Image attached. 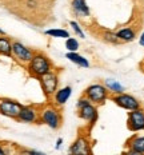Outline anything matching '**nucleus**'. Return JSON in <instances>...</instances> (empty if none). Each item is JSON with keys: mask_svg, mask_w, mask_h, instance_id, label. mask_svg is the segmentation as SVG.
Here are the masks:
<instances>
[{"mask_svg": "<svg viewBox=\"0 0 144 155\" xmlns=\"http://www.w3.org/2000/svg\"><path fill=\"white\" fill-rule=\"evenodd\" d=\"M69 27L72 28V31L75 32V35H76L78 38L85 39V34H84V31H83L82 25H80L76 20H71V21H69Z\"/></svg>", "mask_w": 144, "mask_h": 155, "instance_id": "nucleus-22", "label": "nucleus"}, {"mask_svg": "<svg viewBox=\"0 0 144 155\" xmlns=\"http://www.w3.org/2000/svg\"><path fill=\"white\" fill-rule=\"evenodd\" d=\"M66 58L69 60V62L75 63L76 66L82 67V68H88V67H89V60L85 56L80 55L79 52H67Z\"/></svg>", "mask_w": 144, "mask_h": 155, "instance_id": "nucleus-17", "label": "nucleus"}, {"mask_svg": "<svg viewBox=\"0 0 144 155\" xmlns=\"http://www.w3.org/2000/svg\"><path fill=\"white\" fill-rule=\"evenodd\" d=\"M110 99L116 106H119L123 110H127V111H133V110H137L142 107V103L139 102V99H136L133 95L127 94V92L119 94V95H112L110 96Z\"/></svg>", "mask_w": 144, "mask_h": 155, "instance_id": "nucleus-5", "label": "nucleus"}, {"mask_svg": "<svg viewBox=\"0 0 144 155\" xmlns=\"http://www.w3.org/2000/svg\"><path fill=\"white\" fill-rule=\"evenodd\" d=\"M39 115L40 112L34 106H23L18 116V120L23 122V123H35L39 120Z\"/></svg>", "mask_w": 144, "mask_h": 155, "instance_id": "nucleus-11", "label": "nucleus"}, {"mask_svg": "<svg viewBox=\"0 0 144 155\" xmlns=\"http://www.w3.org/2000/svg\"><path fill=\"white\" fill-rule=\"evenodd\" d=\"M39 80H40L41 90H43L47 96H53V94L59 90V74L56 71L52 70L47 75L41 76Z\"/></svg>", "mask_w": 144, "mask_h": 155, "instance_id": "nucleus-6", "label": "nucleus"}, {"mask_svg": "<svg viewBox=\"0 0 144 155\" xmlns=\"http://www.w3.org/2000/svg\"><path fill=\"white\" fill-rule=\"evenodd\" d=\"M71 8L78 18H88L91 15L89 7L87 4V0H72Z\"/></svg>", "mask_w": 144, "mask_h": 155, "instance_id": "nucleus-13", "label": "nucleus"}, {"mask_svg": "<svg viewBox=\"0 0 144 155\" xmlns=\"http://www.w3.org/2000/svg\"><path fill=\"white\" fill-rule=\"evenodd\" d=\"M21 107H23V104L14 101V99H8V98L0 99V114L7 116V118L18 119Z\"/></svg>", "mask_w": 144, "mask_h": 155, "instance_id": "nucleus-8", "label": "nucleus"}, {"mask_svg": "<svg viewBox=\"0 0 144 155\" xmlns=\"http://www.w3.org/2000/svg\"><path fill=\"white\" fill-rule=\"evenodd\" d=\"M83 95H84L92 104L98 106V107L104 104L111 96L103 83H92V84H89L87 88L83 91Z\"/></svg>", "mask_w": 144, "mask_h": 155, "instance_id": "nucleus-2", "label": "nucleus"}, {"mask_svg": "<svg viewBox=\"0 0 144 155\" xmlns=\"http://www.w3.org/2000/svg\"><path fill=\"white\" fill-rule=\"evenodd\" d=\"M126 148L135 150L140 154H144V135H132L126 142Z\"/></svg>", "mask_w": 144, "mask_h": 155, "instance_id": "nucleus-14", "label": "nucleus"}, {"mask_svg": "<svg viewBox=\"0 0 144 155\" xmlns=\"http://www.w3.org/2000/svg\"><path fill=\"white\" fill-rule=\"evenodd\" d=\"M66 48L68 52H78L79 48H80V43L78 39L71 38L69 36L68 39H66Z\"/></svg>", "mask_w": 144, "mask_h": 155, "instance_id": "nucleus-21", "label": "nucleus"}, {"mask_svg": "<svg viewBox=\"0 0 144 155\" xmlns=\"http://www.w3.org/2000/svg\"><path fill=\"white\" fill-rule=\"evenodd\" d=\"M39 120L46 126H48L51 130H59V128L62 127L63 116H62V112L59 111V108H57L56 106L48 104L40 111Z\"/></svg>", "mask_w": 144, "mask_h": 155, "instance_id": "nucleus-3", "label": "nucleus"}, {"mask_svg": "<svg viewBox=\"0 0 144 155\" xmlns=\"http://www.w3.org/2000/svg\"><path fill=\"white\" fill-rule=\"evenodd\" d=\"M101 39L105 41V43H110V44H119V39L116 36V32L111 31V30H105L101 35Z\"/></svg>", "mask_w": 144, "mask_h": 155, "instance_id": "nucleus-20", "label": "nucleus"}, {"mask_svg": "<svg viewBox=\"0 0 144 155\" xmlns=\"http://www.w3.org/2000/svg\"><path fill=\"white\" fill-rule=\"evenodd\" d=\"M103 84L105 86V88L108 90V92H110V95H119V94H123L126 91V88H124V86L119 83L116 79H112V78H108V79L104 80Z\"/></svg>", "mask_w": 144, "mask_h": 155, "instance_id": "nucleus-16", "label": "nucleus"}, {"mask_svg": "<svg viewBox=\"0 0 144 155\" xmlns=\"http://www.w3.org/2000/svg\"><path fill=\"white\" fill-rule=\"evenodd\" d=\"M44 34L47 36H51V38H56V39H68L71 35L67 30L64 28H50V30H46Z\"/></svg>", "mask_w": 144, "mask_h": 155, "instance_id": "nucleus-19", "label": "nucleus"}, {"mask_svg": "<svg viewBox=\"0 0 144 155\" xmlns=\"http://www.w3.org/2000/svg\"><path fill=\"white\" fill-rule=\"evenodd\" d=\"M119 155H121V154H119Z\"/></svg>", "mask_w": 144, "mask_h": 155, "instance_id": "nucleus-31", "label": "nucleus"}, {"mask_svg": "<svg viewBox=\"0 0 144 155\" xmlns=\"http://www.w3.org/2000/svg\"><path fill=\"white\" fill-rule=\"evenodd\" d=\"M0 36H5V34H4V31L2 30V28H0Z\"/></svg>", "mask_w": 144, "mask_h": 155, "instance_id": "nucleus-29", "label": "nucleus"}, {"mask_svg": "<svg viewBox=\"0 0 144 155\" xmlns=\"http://www.w3.org/2000/svg\"><path fill=\"white\" fill-rule=\"evenodd\" d=\"M89 103H91V102H89L84 95H82V96H80V98L78 99V102H76V108L79 110V108H82V107H85V106L89 104Z\"/></svg>", "mask_w": 144, "mask_h": 155, "instance_id": "nucleus-23", "label": "nucleus"}, {"mask_svg": "<svg viewBox=\"0 0 144 155\" xmlns=\"http://www.w3.org/2000/svg\"><path fill=\"white\" fill-rule=\"evenodd\" d=\"M28 155H47V154H44L43 151L39 150H28Z\"/></svg>", "mask_w": 144, "mask_h": 155, "instance_id": "nucleus-25", "label": "nucleus"}, {"mask_svg": "<svg viewBox=\"0 0 144 155\" xmlns=\"http://www.w3.org/2000/svg\"><path fill=\"white\" fill-rule=\"evenodd\" d=\"M72 95V87L71 86H64V87H60L57 91L53 94V104L56 106V107H63L64 104H66L67 102H68V99L71 98Z\"/></svg>", "mask_w": 144, "mask_h": 155, "instance_id": "nucleus-12", "label": "nucleus"}, {"mask_svg": "<svg viewBox=\"0 0 144 155\" xmlns=\"http://www.w3.org/2000/svg\"><path fill=\"white\" fill-rule=\"evenodd\" d=\"M69 155H94L92 143L87 134H79L68 148Z\"/></svg>", "mask_w": 144, "mask_h": 155, "instance_id": "nucleus-4", "label": "nucleus"}, {"mask_svg": "<svg viewBox=\"0 0 144 155\" xmlns=\"http://www.w3.org/2000/svg\"><path fill=\"white\" fill-rule=\"evenodd\" d=\"M0 155H7V153H5V150L3 148L2 146H0Z\"/></svg>", "mask_w": 144, "mask_h": 155, "instance_id": "nucleus-28", "label": "nucleus"}, {"mask_svg": "<svg viewBox=\"0 0 144 155\" xmlns=\"http://www.w3.org/2000/svg\"><path fill=\"white\" fill-rule=\"evenodd\" d=\"M121 155H144V154H140L135 150H131V148H126V151H124Z\"/></svg>", "mask_w": 144, "mask_h": 155, "instance_id": "nucleus-24", "label": "nucleus"}, {"mask_svg": "<svg viewBox=\"0 0 144 155\" xmlns=\"http://www.w3.org/2000/svg\"><path fill=\"white\" fill-rule=\"evenodd\" d=\"M52 70H53L52 62L48 59L47 55H44L41 52L34 54L31 62L28 63V71H30V74L32 76L37 78V79H40L41 76L47 75V74L51 72Z\"/></svg>", "mask_w": 144, "mask_h": 155, "instance_id": "nucleus-1", "label": "nucleus"}, {"mask_svg": "<svg viewBox=\"0 0 144 155\" xmlns=\"http://www.w3.org/2000/svg\"><path fill=\"white\" fill-rule=\"evenodd\" d=\"M62 144H63V138H57L56 144H55V150H60V148H62Z\"/></svg>", "mask_w": 144, "mask_h": 155, "instance_id": "nucleus-26", "label": "nucleus"}, {"mask_svg": "<svg viewBox=\"0 0 144 155\" xmlns=\"http://www.w3.org/2000/svg\"><path fill=\"white\" fill-rule=\"evenodd\" d=\"M0 55L12 56V41L7 36H0Z\"/></svg>", "mask_w": 144, "mask_h": 155, "instance_id": "nucleus-18", "label": "nucleus"}, {"mask_svg": "<svg viewBox=\"0 0 144 155\" xmlns=\"http://www.w3.org/2000/svg\"><path fill=\"white\" fill-rule=\"evenodd\" d=\"M78 116L82 120H84L88 124V127H92L99 119V111H98V106L89 103L85 107H82L78 110Z\"/></svg>", "mask_w": 144, "mask_h": 155, "instance_id": "nucleus-10", "label": "nucleus"}, {"mask_svg": "<svg viewBox=\"0 0 144 155\" xmlns=\"http://www.w3.org/2000/svg\"><path fill=\"white\" fill-rule=\"evenodd\" d=\"M143 64H144V62H143ZM143 71H144V68H143Z\"/></svg>", "mask_w": 144, "mask_h": 155, "instance_id": "nucleus-30", "label": "nucleus"}, {"mask_svg": "<svg viewBox=\"0 0 144 155\" xmlns=\"http://www.w3.org/2000/svg\"><path fill=\"white\" fill-rule=\"evenodd\" d=\"M34 51L27 46H24L21 41H12V56L20 63H30L32 56H34Z\"/></svg>", "mask_w": 144, "mask_h": 155, "instance_id": "nucleus-9", "label": "nucleus"}, {"mask_svg": "<svg viewBox=\"0 0 144 155\" xmlns=\"http://www.w3.org/2000/svg\"><path fill=\"white\" fill-rule=\"evenodd\" d=\"M139 44H140L142 47H144V32H143L142 35H140V38H139Z\"/></svg>", "mask_w": 144, "mask_h": 155, "instance_id": "nucleus-27", "label": "nucleus"}, {"mask_svg": "<svg viewBox=\"0 0 144 155\" xmlns=\"http://www.w3.org/2000/svg\"><path fill=\"white\" fill-rule=\"evenodd\" d=\"M116 36L119 39L120 43H131L135 40L136 38V31L132 27H124L116 31Z\"/></svg>", "mask_w": 144, "mask_h": 155, "instance_id": "nucleus-15", "label": "nucleus"}, {"mask_svg": "<svg viewBox=\"0 0 144 155\" xmlns=\"http://www.w3.org/2000/svg\"><path fill=\"white\" fill-rule=\"evenodd\" d=\"M127 127L128 130L132 132L144 131V108L143 107L128 112Z\"/></svg>", "mask_w": 144, "mask_h": 155, "instance_id": "nucleus-7", "label": "nucleus"}]
</instances>
